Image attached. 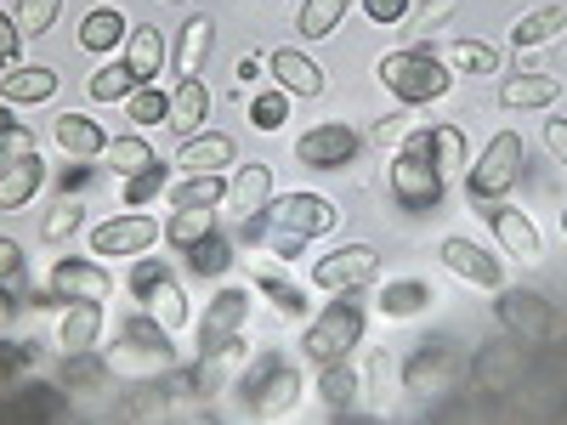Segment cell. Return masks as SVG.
<instances>
[{
	"label": "cell",
	"instance_id": "obj_49",
	"mask_svg": "<svg viewBox=\"0 0 567 425\" xmlns=\"http://www.w3.org/2000/svg\"><path fill=\"white\" fill-rule=\"evenodd\" d=\"M74 227H80V210H74V205H58L52 216L40 221V239H45V245H58V239H69Z\"/></svg>",
	"mask_w": 567,
	"mask_h": 425
},
{
	"label": "cell",
	"instance_id": "obj_44",
	"mask_svg": "<svg viewBox=\"0 0 567 425\" xmlns=\"http://www.w3.org/2000/svg\"><path fill=\"white\" fill-rule=\"evenodd\" d=\"M432 159H437V170L465 165V131L460 125H432Z\"/></svg>",
	"mask_w": 567,
	"mask_h": 425
},
{
	"label": "cell",
	"instance_id": "obj_55",
	"mask_svg": "<svg viewBox=\"0 0 567 425\" xmlns=\"http://www.w3.org/2000/svg\"><path fill=\"white\" fill-rule=\"evenodd\" d=\"M0 318H12V296L7 290H0Z\"/></svg>",
	"mask_w": 567,
	"mask_h": 425
},
{
	"label": "cell",
	"instance_id": "obj_36",
	"mask_svg": "<svg viewBox=\"0 0 567 425\" xmlns=\"http://www.w3.org/2000/svg\"><path fill=\"white\" fill-rule=\"evenodd\" d=\"M347 7H352V0H307V7H301V34L307 40H329L341 29Z\"/></svg>",
	"mask_w": 567,
	"mask_h": 425
},
{
	"label": "cell",
	"instance_id": "obj_16",
	"mask_svg": "<svg viewBox=\"0 0 567 425\" xmlns=\"http://www.w3.org/2000/svg\"><path fill=\"white\" fill-rule=\"evenodd\" d=\"M233 216H261L267 205H272V165H261V159H250V165H239V176L227 182V199H221Z\"/></svg>",
	"mask_w": 567,
	"mask_h": 425
},
{
	"label": "cell",
	"instance_id": "obj_4",
	"mask_svg": "<svg viewBox=\"0 0 567 425\" xmlns=\"http://www.w3.org/2000/svg\"><path fill=\"white\" fill-rule=\"evenodd\" d=\"M250 290L245 283H221V290L210 296L205 318H199V352L205 357H221V352H245V323H250Z\"/></svg>",
	"mask_w": 567,
	"mask_h": 425
},
{
	"label": "cell",
	"instance_id": "obj_51",
	"mask_svg": "<svg viewBox=\"0 0 567 425\" xmlns=\"http://www.w3.org/2000/svg\"><path fill=\"white\" fill-rule=\"evenodd\" d=\"M18 278H23V245L0 239V283H18Z\"/></svg>",
	"mask_w": 567,
	"mask_h": 425
},
{
	"label": "cell",
	"instance_id": "obj_48",
	"mask_svg": "<svg viewBox=\"0 0 567 425\" xmlns=\"http://www.w3.org/2000/svg\"><path fill=\"white\" fill-rule=\"evenodd\" d=\"M29 154H34V136H29L23 125H7V131H0V170L18 165V159H29Z\"/></svg>",
	"mask_w": 567,
	"mask_h": 425
},
{
	"label": "cell",
	"instance_id": "obj_41",
	"mask_svg": "<svg viewBox=\"0 0 567 425\" xmlns=\"http://www.w3.org/2000/svg\"><path fill=\"white\" fill-rule=\"evenodd\" d=\"M432 120H420V108H403V114H386L374 120V148H398V142H409L414 131H425Z\"/></svg>",
	"mask_w": 567,
	"mask_h": 425
},
{
	"label": "cell",
	"instance_id": "obj_38",
	"mask_svg": "<svg viewBox=\"0 0 567 425\" xmlns=\"http://www.w3.org/2000/svg\"><path fill=\"white\" fill-rule=\"evenodd\" d=\"M449 69H460V74H499V52L483 45V40H454L449 45Z\"/></svg>",
	"mask_w": 567,
	"mask_h": 425
},
{
	"label": "cell",
	"instance_id": "obj_54",
	"mask_svg": "<svg viewBox=\"0 0 567 425\" xmlns=\"http://www.w3.org/2000/svg\"><path fill=\"white\" fill-rule=\"evenodd\" d=\"M29 363V352L23 346H0V381H12V374Z\"/></svg>",
	"mask_w": 567,
	"mask_h": 425
},
{
	"label": "cell",
	"instance_id": "obj_13",
	"mask_svg": "<svg viewBox=\"0 0 567 425\" xmlns=\"http://www.w3.org/2000/svg\"><path fill=\"white\" fill-rule=\"evenodd\" d=\"M488 227H494V239H499L505 256H516V261H539V256H545V239H539V227H534L528 210L494 205V210H488Z\"/></svg>",
	"mask_w": 567,
	"mask_h": 425
},
{
	"label": "cell",
	"instance_id": "obj_52",
	"mask_svg": "<svg viewBox=\"0 0 567 425\" xmlns=\"http://www.w3.org/2000/svg\"><path fill=\"white\" fill-rule=\"evenodd\" d=\"M369 23H403L409 18V0H363Z\"/></svg>",
	"mask_w": 567,
	"mask_h": 425
},
{
	"label": "cell",
	"instance_id": "obj_20",
	"mask_svg": "<svg viewBox=\"0 0 567 425\" xmlns=\"http://www.w3.org/2000/svg\"><path fill=\"white\" fill-rule=\"evenodd\" d=\"M227 165H233V136L199 131V136H187L182 148H176V170H187V176H216Z\"/></svg>",
	"mask_w": 567,
	"mask_h": 425
},
{
	"label": "cell",
	"instance_id": "obj_43",
	"mask_svg": "<svg viewBox=\"0 0 567 425\" xmlns=\"http://www.w3.org/2000/svg\"><path fill=\"white\" fill-rule=\"evenodd\" d=\"M125 103H131V120L136 125H165L171 120V97H165V91H154V85H136Z\"/></svg>",
	"mask_w": 567,
	"mask_h": 425
},
{
	"label": "cell",
	"instance_id": "obj_50",
	"mask_svg": "<svg viewBox=\"0 0 567 425\" xmlns=\"http://www.w3.org/2000/svg\"><path fill=\"white\" fill-rule=\"evenodd\" d=\"M23 63V34H18V18L0 12V69H18Z\"/></svg>",
	"mask_w": 567,
	"mask_h": 425
},
{
	"label": "cell",
	"instance_id": "obj_37",
	"mask_svg": "<svg viewBox=\"0 0 567 425\" xmlns=\"http://www.w3.org/2000/svg\"><path fill=\"white\" fill-rule=\"evenodd\" d=\"M85 91H91V103H120V97H131V91H136V74L125 63H103L97 74L85 80Z\"/></svg>",
	"mask_w": 567,
	"mask_h": 425
},
{
	"label": "cell",
	"instance_id": "obj_21",
	"mask_svg": "<svg viewBox=\"0 0 567 425\" xmlns=\"http://www.w3.org/2000/svg\"><path fill=\"white\" fill-rule=\"evenodd\" d=\"M454 374H460V357L449 352V346H425V352H414L409 363H403V386L409 392H437L443 381H454Z\"/></svg>",
	"mask_w": 567,
	"mask_h": 425
},
{
	"label": "cell",
	"instance_id": "obj_10",
	"mask_svg": "<svg viewBox=\"0 0 567 425\" xmlns=\"http://www.w3.org/2000/svg\"><path fill=\"white\" fill-rule=\"evenodd\" d=\"M245 397H250V408L261 414V419H272V414H290L296 408V397H301V374L284 363V357H261L256 363V374L245 381Z\"/></svg>",
	"mask_w": 567,
	"mask_h": 425
},
{
	"label": "cell",
	"instance_id": "obj_25",
	"mask_svg": "<svg viewBox=\"0 0 567 425\" xmlns=\"http://www.w3.org/2000/svg\"><path fill=\"white\" fill-rule=\"evenodd\" d=\"M210 120V91H205V80H182L176 85V97H171V131L187 142V136H199V125Z\"/></svg>",
	"mask_w": 567,
	"mask_h": 425
},
{
	"label": "cell",
	"instance_id": "obj_32",
	"mask_svg": "<svg viewBox=\"0 0 567 425\" xmlns=\"http://www.w3.org/2000/svg\"><path fill=\"white\" fill-rule=\"evenodd\" d=\"M103 165L120 170V176H136V170H148V165H159V159H154V148H148L142 136H109Z\"/></svg>",
	"mask_w": 567,
	"mask_h": 425
},
{
	"label": "cell",
	"instance_id": "obj_12",
	"mask_svg": "<svg viewBox=\"0 0 567 425\" xmlns=\"http://www.w3.org/2000/svg\"><path fill=\"white\" fill-rule=\"evenodd\" d=\"M52 296L109 307V301H114V278H109V267H97V261H58V267H52Z\"/></svg>",
	"mask_w": 567,
	"mask_h": 425
},
{
	"label": "cell",
	"instance_id": "obj_11",
	"mask_svg": "<svg viewBox=\"0 0 567 425\" xmlns=\"http://www.w3.org/2000/svg\"><path fill=\"white\" fill-rule=\"evenodd\" d=\"M159 245V221L154 216H114L91 227V250L103 261H125V256H148Z\"/></svg>",
	"mask_w": 567,
	"mask_h": 425
},
{
	"label": "cell",
	"instance_id": "obj_23",
	"mask_svg": "<svg viewBox=\"0 0 567 425\" xmlns=\"http://www.w3.org/2000/svg\"><path fill=\"white\" fill-rule=\"evenodd\" d=\"M58 69H40V63H18L7 69V80H0V97L7 103H52L58 97Z\"/></svg>",
	"mask_w": 567,
	"mask_h": 425
},
{
	"label": "cell",
	"instance_id": "obj_7",
	"mask_svg": "<svg viewBox=\"0 0 567 425\" xmlns=\"http://www.w3.org/2000/svg\"><path fill=\"white\" fill-rule=\"evenodd\" d=\"M267 221L307 245V239H318V232H336L341 227V205L323 199V194H284V199L267 205Z\"/></svg>",
	"mask_w": 567,
	"mask_h": 425
},
{
	"label": "cell",
	"instance_id": "obj_26",
	"mask_svg": "<svg viewBox=\"0 0 567 425\" xmlns=\"http://www.w3.org/2000/svg\"><path fill=\"white\" fill-rule=\"evenodd\" d=\"M40 182H45L40 154H29V159L7 165V170H0V210H23V205L40 194Z\"/></svg>",
	"mask_w": 567,
	"mask_h": 425
},
{
	"label": "cell",
	"instance_id": "obj_14",
	"mask_svg": "<svg viewBox=\"0 0 567 425\" xmlns=\"http://www.w3.org/2000/svg\"><path fill=\"white\" fill-rule=\"evenodd\" d=\"M437 256H443V267H449L454 278L477 283V290H499V283H505V267H499L483 245H471V239H443Z\"/></svg>",
	"mask_w": 567,
	"mask_h": 425
},
{
	"label": "cell",
	"instance_id": "obj_33",
	"mask_svg": "<svg viewBox=\"0 0 567 425\" xmlns=\"http://www.w3.org/2000/svg\"><path fill=\"white\" fill-rule=\"evenodd\" d=\"M182 256H187V267H194L199 278H221V272H227V261H233V245H227L221 232L210 227L205 239H194V245H187Z\"/></svg>",
	"mask_w": 567,
	"mask_h": 425
},
{
	"label": "cell",
	"instance_id": "obj_1",
	"mask_svg": "<svg viewBox=\"0 0 567 425\" xmlns=\"http://www.w3.org/2000/svg\"><path fill=\"white\" fill-rule=\"evenodd\" d=\"M392 199L409 216H420V221L443 205V170L432 159V125L414 131L409 142H398V154H392Z\"/></svg>",
	"mask_w": 567,
	"mask_h": 425
},
{
	"label": "cell",
	"instance_id": "obj_3",
	"mask_svg": "<svg viewBox=\"0 0 567 425\" xmlns=\"http://www.w3.org/2000/svg\"><path fill=\"white\" fill-rule=\"evenodd\" d=\"M358 341H363V307H358L352 296H341V301H329V307L307 323L301 352L323 369V363H347V357L358 352Z\"/></svg>",
	"mask_w": 567,
	"mask_h": 425
},
{
	"label": "cell",
	"instance_id": "obj_42",
	"mask_svg": "<svg viewBox=\"0 0 567 425\" xmlns=\"http://www.w3.org/2000/svg\"><path fill=\"white\" fill-rule=\"evenodd\" d=\"M58 12H63V0H18V34L40 40L45 29L58 23Z\"/></svg>",
	"mask_w": 567,
	"mask_h": 425
},
{
	"label": "cell",
	"instance_id": "obj_24",
	"mask_svg": "<svg viewBox=\"0 0 567 425\" xmlns=\"http://www.w3.org/2000/svg\"><path fill=\"white\" fill-rule=\"evenodd\" d=\"M125 69L136 74V85H148L159 69H165V34L154 23H136L125 34Z\"/></svg>",
	"mask_w": 567,
	"mask_h": 425
},
{
	"label": "cell",
	"instance_id": "obj_29",
	"mask_svg": "<svg viewBox=\"0 0 567 425\" xmlns=\"http://www.w3.org/2000/svg\"><path fill=\"white\" fill-rule=\"evenodd\" d=\"M125 34H131V23L120 18V7H97V12H85V23H80V45H85V52H114Z\"/></svg>",
	"mask_w": 567,
	"mask_h": 425
},
{
	"label": "cell",
	"instance_id": "obj_56",
	"mask_svg": "<svg viewBox=\"0 0 567 425\" xmlns=\"http://www.w3.org/2000/svg\"><path fill=\"white\" fill-rule=\"evenodd\" d=\"M561 232H567V216H561Z\"/></svg>",
	"mask_w": 567,
	"mask_h": 425
},
{
	"label": "cell",
	"instance_id": "obj_45",
	"mask_svg": "<svg viewBox=\"0 0 567 425\" xmlns=\"http://www.w3.org/2000/svg\"><path fill=\"white\" fill-rule=\"evenodd\" d=\"M284 120H290V91L272 85V91H261V97L250 103V125H256V131H278Z\"/></svg>",
	"mask_w": 567,
	"mask_h": 425
},
{
	"label": "cell",
	"instance_id": "obj_6",
	"mask_svg": "<svg viewBox=\"0 0 567 425\" xmlns=\"http://www.w3.org/2000/svg\"><path fill=\"white\" fill-rule=\"evenodd\" d=\"M312 283L329 296H352V290H369V283H381V256L369 245H341L312 261Z\"/></svg>",
	"mask_w": 567,
	"mask_h": 425
},
{
	"label": "cell",
	"instance_id": "obj_2",
	"mask_svg": "<svg viewBox=\"0 0 567 425\" xmlns=\"http://www.w3.org/2000/svg\"><path fill=\"white\" fill-rule=\"evenodd\" d=\"M381 85L392 91L398 103H409V108H425V103H443L449 97V63L443 58H432L425 45H403V52H392V58H381Z\"/></svg>",
	"mask_w": 567,
	"mask_h": 425
},
{
	"label": "cell",
	"instance_id": "obj_31",
	"mask_svg": "<svg viewBox=\"0 0 567 425\" xmlns=\"http://www.w3.org/2000/svg\"><path fill=\"white\" fill-rule=\"evenodd\" d=\"M125 352H148V363H171V357H176L171 335H165L154 318H131V323H125Z\"/></svg>",
	"mask_w": 567,
	"mask_h": 425
},
{
	"label": "cell",
	"instance_id": "obj_30",
	"mask_svg": "<svg viewBox=\"0 0 567 425\" xmlns=\"http://www.w3.org/2000/svg\"><path fill=\"white\" fill-rule=\"evenodd\" d=\"M227 199V182L221 176H187L171 187V210H216Z\"/></svg>",
	"mask_w": 567,
	"mask_h": 425
},
{
	"label": "cell",
	"instance_id": "obj_53",
	"mask_svg": "<svg viewBox=\"0 0 567 425\" xmlns=\"http://www.w3.org/2000/svg\"><path fill=\"white\" fill-rule=\"evenodd\" d=\"M545 142H550V154H556V159H561V170H567V120H561V114L545 125Z\"/></svg>",
	"mask_w": 567,
	"mask_h": 425
},
{
	"label": "cell",
	"instance_id": "obj_57",
	"mask_svg": "<svg viewBox=\"0 0 567 425\" xmlns=\"http://www.w3.org/2000/svg\"><path fill=\"white\" fill-rule=\"evenodd\" d=\"M171 7H176V0H171Z\"/></svg>",
	"mask_w": 567,
	"mask_h": 425
},
{
	"label": "cell",
	"instance_id": "obj_35",
	"mask_svg": "<svg viewBox=\"0 0 567 425\" xmlns=\"http://www.w3.org/2000/svg\"><path fill=\"white\" fill-rule=\"evenodd\" d=\"M256 290L284 312V318H301L307 312V296H301V283H290L284 272H272V267H256Z\"/></svg>",
	"mask_w": 567,
	"mask_h": 425
},
{
	"label": "cell",
	"instance_id": "obj_34",
	"mask_svg": "<svg viewBox=\"0 0 567 425\" xmlns=\"http://www.w3.org/2000/svg\"><path fill=\"white\" fill-rule=\"evenodd\" d=\"M374 307H381L386 318H414V312H425V307H432V290H425L420 278H403V283H386V290H381V301H374Z\"/></svg>",
	"mask_w": 567,
	"mask_h": 425
},
{
	"label": "cell",
	"instance_id": "obj_46",
	"mask_svg": "<svg viewBox=\"0 0 567 425\" xmlns=\"http://www.w3.org/2000/svg\"><path fill=\"white\" fill-rule=\"evenodd\" d=\"M165 194V165H148V170H136V176H125V205L136 210V205H154Z\"/></svg>",
	"mask_w": 567,
	"mask_h": 425
},
{
	"label": "cell",
	"instance_id": "obj_27",
	"mask_svg": "<svg viewBox=\"0 0 567 425\" xmlns=\"http://www.w3.org/2000/svg\"><path fill=\"white\" fill-rule=\"evenodd\" d=\"M58 148L74 154V159H97L109 148V136L97 120H85V114H58Z\"/></svg>",
	"mask_w": 567,
	"mask_h": 425
},
{
	"label": "cell",
	"instance_id": "obj_47",
	"mask_svg": "<svg viewBox=\"0 0 567 425\" xmlns=\"http://www.w3.org/2000/svg\"><path fill=\"white\" fill-rule=\"evenodd\" d=\"M205 232H210V210H176V221H171V245L187 250L194 239H205Z\"/></svg>",
	"mask_w": 567,
	"mask_h": 425
},
{
	"label": "cell",
	"instance_id": "obj_40",
	"mask_svg": "<svg viewBox=\"0 0 567 425\" xmlns=\"http://www.w3.org/2000/svg\"><path fill=\"white\" fill-rule=\"evenodd\" d=\"M318 397H323L329 408H347V403L358 397V374H352L347 363H323V369H318Z\"/></svg>",
	"mask_w": 567,
	"mask_h": 425
},
{
	"label": "cell",
	"instance_id": "obj_22",
	"mask_svg": "<svg viewBox=\"0 0 567 425\" xmlns=\"http://www.w3.org/2000/svg\"><path fill=\"white\" fill-rule=\"evenodd\" d=\"M97 341H103V307L74 301V307L63 312V323H58V346H63L69 357H80V352H97Z\"/></svg>",
	"mask_w": 567,
	"mask_h": 425
},
{
	"label": "cell",
	"instance_id": "obj_5",
	"mask_svg": "<svg viewBox=\"0 0 567 425\" xmlns=\"http://www.w3.org/2000/svg\"><path fill=\"white\" fill-rule=\"evenodd\" d=\"M131 290H136V301L148 307V318L165 329V335H176V329H187V296H182V283L171 278V267H159V261H142L136 272H131Z\"/></svg>",
	"mask_w": 567,
	"mask_h": 425
},
{
	"label": "cell",
	"instance_id": "obj_19",
	"mask_svg": "<svg viewBox=\"0 0 567 425\" xmlns=\"http://www.w3.org/2000/svg\"><path fill=\"white\" fill-rule=\"evenodd\" d=\"M561 97V80L556 74H511L505 85H499V108H511V114H528V108H550Z\"/></svg>",
	"mask_w": 567,
	"mask_h": 425
},
{
	"label": "cell",
	"instance_id": "obj_8",
	"mask_svg": "<svg viewBox=\"0 0 567 425\" xmlns=\"http://www.w3.org/2000/svg\"><path fill=\"white\" fill-rule=\"evenodd\" d=\"M516 170H523V136L516 131H499L488 148H483V159H477V170L465 176V187H471V199H499V194H511V182H516Z\"/></svg>",
	"mask_w": 567,
	"mask_h": 425
},
{
	"label": "cell",
	"instance_id": "obj_18",
	"mask_svg": "<svg viewBox=\"0 0 567 425\" xmlns=\"http://www.w3.org/2000/svg\"><path fill=\"white\" fill-rule=\"evenodd\" d=\"M499 323L523 341H545L550 335V307L534 290H511V296H499Z\"/></svg>",
	"mask_w": 567,
	"mask_h": 425
},
{
	"label": "cell",
	"instance_id": "obj_15",
	"mask_svg": "<svg viewBox=\"0 0 567 425\" xmlns=\"http://www.w3.org/2000/svg\"><path fill=\"white\" fill-rule=\"evenodd\" d=\"M210 45H216V18L194 12V18L182 23V34H176V52H171L176 80H199V74H205V63H210Z\"/></svg>",
	"mask_w": 567,
	"mask_h": 425
},
{
	"label": "cell",
	"instance_id": "obj_28",
	"mask_svg": "<svg viewBox=\"0 0 567 425\" xmlns=\"http://www.w3.org/2000/svg\"><path fill=\"white\" fill-rule=\"evenodd\" d=\"M567 34V7H534L528 18L511 23V45H523V52H534V45Z\"/></svg>",
	"mask_w": 567,
	"mask_h": 425
},
{
	"label": "cell",
	"instance_id": "obj_9",
	"mask_svg": "<svg viewBox=\"0 0 567 425\" xmlns=\"http://www.w3.org/2000/svg\"><path fill=\"white\" fill-rule=\"evenodd\" d=\"M358 154H363V136H358L352 125H341V120H323V125H312V131L296 142V159H301L307 170H347Z\"/></svg>",
	"mask_w": 567,
	"mask_h": 425
},
{
	"label": "cell",
	"instance_id": "obj_39",
	"mask_svg": "<svg viewBox=\"0 0 567 425\" xmlns=\"http://www.w3.org/2000/svg\"><path fill=\"white\" fill-rule=\"evenodd\" d=\"M454 12H460V0H420V12H409L403 23H409L414 40H432V34H443L454 23Z\"/></svg>",
	"mask_w": 567,
	"mask_h": 425
},
{
	"label": "cell",
	"instance_id": "obj_17",
	"mask_svg": "<svg viewBox=\"0 0 567 425\" xmlns=\"http://www.w3.org/2000/svg\"><path fill=\"white\" fill-rule=\"evenodd\" d=\"M267 69H272L278 91H290V97H318L323 91V69L307 52H296V45H278V52L267 58Z\"/></svg>",
	"mask_w": 567,
	"mask_h": 425
}]
</instances>
